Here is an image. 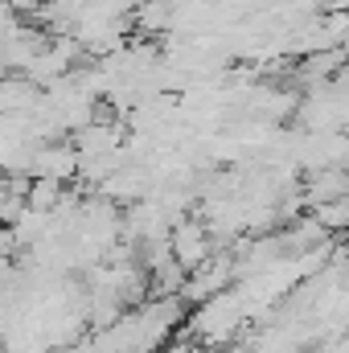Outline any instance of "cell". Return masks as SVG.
Masks as SVG:
<instances>
[{"label":"cell","mask_w":349,"mask_h":353,"mask_svg":"<svg viewBox=\"0 0 349 353\" xmlns=\"http://www.w3.org/2000/svg\"><path fill=\"white\" fill-rule=\"evenodd\" d=\"M173 259L181 267H197L206 259V230H197L193 222L177 226L173 230Z\"/></svg>","instance_id":"cell-1"}]
</instances>
